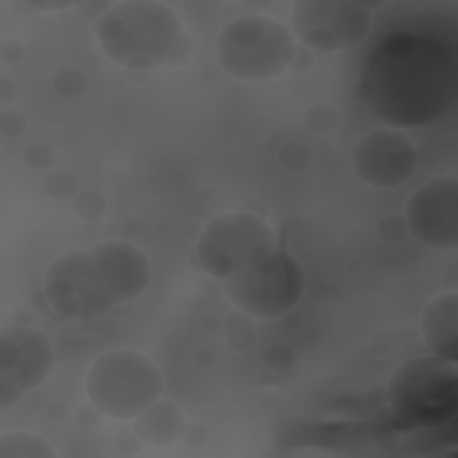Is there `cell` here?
I'll return each instance as SVG.
<instances>
[{
    "mask_svg": "<svg viewBox=\"0 0 458 458\" xmlns=\"http://www.w3.org/2000/svg\"><path fill=\"white\" fill-rule=\"evenodd\" d=\"M93 32L104 55L131 72L181 68L195 52L179 13L159 0L111 2Z\"/></svg>",
    "mask_w": 458,
    "mask_h": 458,
    "instance_id": "cell-3",
    "label": "cell"
},
{
    "mask_svg": "<svg viewBox=\"0 0 458 458\" xmlns=\"http://www.w3.org/2000/svg\"><path fill=\"white\" fill-rule=\"evenodd\" d=\"M14 127V132L16 134H21L23 132V127H25V118L21 116V113L18 111H4L2 113V122H0V129H2V134L4 136H9V129Z\"/></svg>",
    "mask_w": 458,
    "mask_h": 458,
    "instance_id": "cell-20",
    "label": "cell"
},
{
    "mask_svg": "<svg viewBox=\"0 0 458 458\" xmlns=\"http://www.w3.org/2000/svg\"><path fill=\"white\" fill-rule=\"evenodd\" d=\"M299 48L292 30L279 20L250 13L225 21L216 38L213 55L233 79L267 82L281 77L297 59Z\"/></svg>",
    "mask_w": 458,
    "mask_h": 458,
    "instance_id": "cell-5",
    "label": "cell"
},
{
    "mask_svg": "<svg viewBox=\"0 0 458 458\" xmlns=\"http://www.w3.org/2000/svg\"><path fill=\"white\" fill-rule=\"evenodd\" d=\"M134 422L140 437L152 445L170 444L184 429V419L177 408L161 399L145 410Z\"/></svg>",
    "mask_w": 458,
    "mask_h": 458,
    "instance_id": "cell-14",
    "label": "cell"
},
{
    "mask_svg": "<svg viewBox=\"0 0 458 458\" xmlns=\"http://www.w3.org/2000/svg\"><path fill=\"white\" fill-rule=\"evenodd\" d=\"M222 288L240 313L256 320H274L301 302L304 272L297 259L277 245L222 281Z\"/></svg>",
    "mask_w": 458,
    "mask_h": 458,
    "instance_id": "cell-7",
    "label": "cell"
},
{
    "mask_svg": "<svg viewBox=\"0 0 458 458\" xmlns=\"http://www.w3.org/2000/svg\"><path fill=\"white\" fill-rule=\"evenodd\" d=\"M351 165L365 184L392 190L413 177L419 152L401 129H374L354 143Z\"/></svg>",
    "mask_w": 458,
    "mask_h": 458,
    "instance_id": "cell-12",
    "label": "cell"
},
{
    "mask_svg": "<svg viewBox=\"0 0 458 458\" xmlns=\"http://www.w3.org/2000/svg\"><path fill=\"white\" fill-rule=\"evenodd\" d=\"M403 220L406 231L437 250L458 247V179L433 177L408 197Z\"/></svg>",
    "mask_w": 458,
    "mask_h": 458,
    "instance_id": "cell-11",
    "label": "cell"
},
{
    "mask_svg": "<svg viewBox=\"0 0 458 458\" xmlns=\"http://www.w3.org/2000/svg\"><path fill=\"white\" fill-rule=\"evenodd\" d=\"M73 208L81 218L93 220L102 216L106 202H104V197L98 195L97 191H82L73 199Z\"/></svg>",
    "mask_w": 458,
    "mask_h": 458,
    "instance_id": "cell-17",
    "label": "cell"
},
{
    "mask_svg": "<svg viewBox=\"0 0 458 458\" xmlns=\"http://www.w3.org/2000/svg\"><path fill=\"white\" fill-rule=\"evenodd\" d=\"M288 18L295 39L324 54L358 47L374 25L372 7L352 0H297Z\"/></svg>",
    "mask_w": 458,
    "mask_h": 458,
    "instance_id": "cell-9",
    "label": "cell"
},
{
    "mask_svg": "<svg viewBox=\"0 0 458 458\" xmlns=\"http://www.w3.org/2000/svg\"><path fill=\"white\" fill-rule=\"evenodd\" d=\"M360 97L392 129L420 127L445 114L456 95V54L435 30L397 27L369 54Z\"/></svg>",
    "mask_w": 458,
    "mask_h": 458,
    "instance_id": "cell-1",
    "label": "cell"
},
{
    "mask_svg": "<svg viewBox=\"0 0 458 458\" xmlns=\"http://www.w3.org/2000/svg\"><path fill=\"white\" fill-rule=\"evenodd\" d=\"M274 247L277 236L268 222L249 211H227L200 229L195 261L209 277L225 281Z\"/></svg>",
    "mask_w": 458,
    "mask_h": 458,
    "instance_id": "cell-8",
    "label": "cell"
},
{
    "mask_svg": "<svg viewBox=\"0 0 458 458\" xmlns=\"http://www.w3.org/2000/svg\"><path fill=\"white\" fill-rule=\"evenodd\" d=\"M152 281L143 249L127 240H104L55 256L43 274L47 304L72 320H93L138 299Z\"/></svg>",
    "mask_w": 458,
    "mask_h": 458,
    "instance_id": "cell-2",
    "label": "cell"
},
{
    "mask_svg": "<svg viewBox=\"0 0 458 458\" xmlns=\"http://www.w3.org/2000/svg\"><path fill=\"white\" fill-rule=\"evenodd\" d=\"M81 2H41V0H18V2H11L13 7L16 9H27L30 13H50V11H66V9H73L79 7Z\"/></svg>",
    "mask_w": 458,
    "mask_h": 458,
    "instance_id": "cell-19",
    "label": "cell"
},
{
    "mask_svg": "<svg viewBox=\"0 0 458 458\" xmlns=\"http://www.w3.org/2000/svg\"><path fill=\"white\" fill-rule=\"evenodd\" d=\"M23 159L34 170H47L54 163V150L47 143L36 141L25 148Z\"/></svg>",
    "mask_w": 458,
    "mask_h": 458,
    "instance_id": "cell-18",
    "label": "cell"
},
{
    "mask_svg": "<svg viewBox=\"0 0 458 458\" xmlns=\"http://www.w3.org/2000/svg\"><path fill=\"white\" fill-rule=\"evenodd\" d=\"M52 444L34 431L14 429L0 435V458H55Z\"/></svg>",
    "mask_w": 458,
    "mask_h": 458,
    "instance_id": "cell-15",
    "label": "cell"
},
{
    "mask_svg": "<svg viewBox=\"0 0 458 458\" xmlns=\"http://www.w3.org/2000/svg\"><path fill=\"white\" fill-rule=\"evenodd\" d=\"M54 367L55 349L43 331L30 326H5L0 331V413L43 385Z\"/></svg>",
    "mask_w": 458,
    "mask_h": 458,
    "instance_id": "cell-10",
    "label": "cell"
},
{
    "mask_svg": "<svg viewBox=\"0 0 458 458\" xmlns=\"http://www.w3.org/2000/svg\"><path fill=\"white\" fill-rule=\"evenodd\" d=\"M420 335L428 351L449 361H458V293L435 295L420 313Z\"/></svg>",
    "mask_w": 458,
    "mask_h": 458,
    "instance_id": "cell-13",
    "label": "cell"
},
{
    "mask_svg": "<svg viewBox=\"0 0 458 458\" xmlns=\"http://www.w3.org/2000/svg\"><path fill=\"white\" fill-rule=\"evenodd\" d=\"M386 404L406 431L437 435L453 428L458 415L456 361L435 354L408 358L386 383Z\"/></svg>",
    "mask_w": 458,
    "mask_h": 458,
    "instance_id": "cell-4",
    "label": "cell"
},
{
    "mask_svg": "<svg viewBox=\"0 0 458 458\" xmlns=\"http://www.w3.org/2000/svg\"><path fill=\"white\" fill-rule=\"evenodd\" d=\"M84 390L91 406L114 420H136L165 392L157 363L136 349H109L88 367Z\"/></svg>",
    "mask_w": 458,
    "mask_h": 458,
    "instance_id": "cell-6",
    "label": "cell"
},
{
    "mask_svg": "<svg viewBox=\"0 0 458 458\" xmlns=\"http://www.w3.org/2000/svg\"><path fill=\"white\" fill-rule=\"evenodd\" d=\"M304 125L310 132H317V134H326L331 132L338 122L336 113L327 107V106H313L304 113Z\"/></svg>",
    "mask_w": 458,
    "mask_h": 458,
    "instance_id": "cell-16",
    "label": "cell"
}]
</instances>
